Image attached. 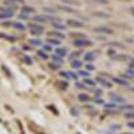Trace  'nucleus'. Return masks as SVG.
Returning a JSON list of instances; mask_svg holds the SVG:
<instances>
[{
	"mask_svg": "<svg viewBox=\"0 0 134 134\" xmlns=\"http://www.w3.org/2000/svg\"><path fill=\"white\" fill-rule=\"evenodd\" d=\"M55 20H58V18L54 15H34L32 16V21H36L38 24L47 23V21H55Z\"/></svg>",
	"mask_w": 134,
	"mask_h": 134,
	"instance_id": "f257e3e1",
	"label": "nucleus"
},
{
	"mask_svg": "<svg viewBox=\"0 0 134 134\" xmlns=\"http://www.w3.org/2000/svg\"><path fill=\"white\" fill-rule=\"evenodd\" d=\"M28 28H30V34L34 36H40L44 32V27L42 24H38V23H30Z\"/></svg>",
	"mask_w": 134,
	"mask_h": 134,
	"instance_id": "f03ea898",
	"label": "nucleus"
},
{
	"mask_svg": "<svg viewBox=\"0 0 134 134\" xmlns=\"http://www.w3.org/2000/svg\"><path fill=\"white\" fill-rule=\"evenodd\" d=\"M72 44L75 47H78V48H85V47H90V46H93V42L90 40V39H76V40H74L72 42Z\"/></svg>",
	"mask_w": 134,
	"mask_h": 134,
	"instance_id": "7ed1b4c3",
	"label": "nucleus"
},
{
	"mask_svg": "<svg viewBox=\"0 0 134 134\" xmlns=\"http://www.w3.org/2000/svg\"><path fill=\"white\" fill-rule=\"evenodd\" d=\"M94 32H97V34H103V35H111V34H114L113 30H111L110 27H106V26L94 27Z\"/></svg>",
	"mask_w": 134,
	"mask_h": 134,
	"instance_id": "20e7f679",
	"label": "nucleus"
},
{
	"mask_svg": "<svg viewBox=\"0 0 134 134\" xmlns=\"http://www.w3.org/2000/svg\"><path fill=\"white\" fill-rule=\"evenodd\" d=\"M67 27H72V28H83L86 24L83 21H79V20H75V19H69L66 23Z\"/></svg>",
	"mask_w": 134,
	"mask_h": 134,
	"instance_id": "39448f33",
	"label": "nucleus"
},
{
	"mask_svg": "<svg viewBox=\"0 0 134 134\" xmlns=\"http://www.w3.org/2000/svg\"><path fill=\"white\" fill-rule=\"evenodd\" d=\"M14 16V11L12 9H2L0 11V20H4V19H11Z\"/></svg>",
	"mask_w": 134,
	"mask_h": 134,
	"instance_id": "423d86ee",
	"label": "nucleus"
},
{
	"mask_svg": "<svg viewBox=\"0 0 134 134\" xmlns=\"http://www.w3.org/2000/svg\"><path fill=\"white\" fill-rule=\"evenodd\" d=\"M47 38H55V39H59V40H63L66 36H64V34H62V32H59V31H51V32H48V36Z\"/></svg>",
	"mask_w": 134,
	"mask_h": 134,
	"instance_id": "0eeeda50",
	"label": "nucleus"
},
{
	"mask_svg": "<svg viewBox=\"0 0 134 134\" xmlns=\"http://www.w3.org/2000/svg\"><path fill=\"white\" fill-rule=\"evenodd\" d=\"M11 27L15 28V30H18V31H20V32L26 31V26L21 23V21H12V23H11Z\"/></svg>",
	"mask_w": 134,
	"mask_h": 134,
	"instance_id": "6e6552de",
	"label": "nucleus"
},
{
	"mask_svg": "<svg viewBox=\"0 0 134 134\" xmlns=\"http://www.w3.org/2000/svg\"><path fill=\"white\" fill-rule=\"evenodd\" d=\"M20 12L24 14V15H27V16H30L31 14L35 12V8H34V7H30V5H23V7H21V9H20Z\"/></svg>",
	"mask_w": 134,
	"mask_h": 134,
	"instance_id": "1a4fd4ad",
	"label": "nucleus"
},
{
	"mask_svg": "<svg viewBox=\"0 0 134 134\" xmlns=\"http://www.w3.org/2000/svg\"><path fill=\"white\" fill-rule=\"evenodd\" d=\"M95 82L100 83V85H102L103 87H107V88H110V87H111V82H110V81H107V79H105L103 76H98Z\"/></svg>",
	"mask_w": 134,
	"mask_h": 134,
	"instance_id": "9d476101",
	"label": "nucleus"
},
{
	"mask_svg": "<svg viewBox=\"0 0 134 134\" xmlns=\"http://www.w3.org/2000/svg\"><path fill=\"white\" fill-rule=\"evenodd\" d=\"M51 26H52L55 30H59V31H64V30L67 28V26H66V24H62V23H59V20L51 21Z\"/></svg>",
	"mask_w": 134,
	"mask_h": 134,
	"instance_id": "9b49d317",
	"label": "nucleus"
},
{
	"mask_svg": "<svg viewBox=\"0 0 134 134\" xmlns=\"http://www.w3.org/2000/svg\"><path fill=\"white\" fill-rule=\"evenodd\" d=\"M67 52H69V50H67V47H58L57 50H55V54L59 55V57H64V55H67Z\"/></svg>",
	"mask_w": 134,
	"mask_h": 134,
	"instance_id": "f8f14e48",
	"label": "nucleus"
},
{
	"mask_svg": "<svg viewBox=\"0 0 134 134\" xmlns=\"http://www.w3.org/2000/svg\"><path fill=\"white\" fill-rule=\"evenodd\" d=\"M46 43H47V44H50V46H59V44L62 43V40L55 39V38H47Z\"/></svg>",
	"mask_w": 134,
	"mask_h": 134,
	"instance_id": "ddd939ff",
	"label": "nucleus"
},
{
	"mask_svg": "<svg viewBox=\"0 0 134 134\" xmlns=\"http://www.w3.org/2000/svg\"><path fill=\"white\" fill-rule=\"evenodd\" d=\"M110 97H111V100H113L114 103H124V102H125V98H122V97H119V95L111 94Z\"/></svg>",
	"mask_w": 134,
	"mask_h": 134,
	"instance_id": "4468645a",
	"label": "nucleus"
},
{
	"mask_svg": "<svg viewBox=\"0 0 134 134\" xmlns=\"http://www.w3.org/2000/svg\"><path fill=\"white\" fill-rule=\"evenodd\" d=\"M70 36L74 38V40H76V39H86V38H87L85 34H81V32H71Z\"/></svg>",
	"mask_w": 134,
	"mask_h": 134,
	"instance_id": "2eb2a0df",
	"label": "nucleus"
},
{
	"mask_svg": "<svg viewBox=\"0 0 134 134\" xmlns=\"http://www.w3.org/2000/svg\"><path fill=\"white\" fill-rule=\"evenodd\" d=\"M58 9H62V11H64V12H69V14H70V12H76L74 8H71V7H69V5H64V4H63V5L59 4V5H58Z\"/></svg>",
	"mask_w": 134,
	"mask_h": 134,
	"instance_id": "dca6fc26",
	"label": "nucleus"
},
{
	"mask_svg": "<svg viewBox=\"0 0 134 134\" xmlns=\"http://www.w3.org/2000/svg\"><path fill=\"white\" fill-rule=\"evenodd\" d=\"M30 46H34V47H42L43 46V43H42V40L40 39H30Z\"/></svg>",
	"mask_w": 134,
	"mask_h": 134,
	"instance_id": "f3484780",
	"label": "nucleus"
},
{
	"mask_svg": "<svg viewBox=\"0 0 134 134\" xmlns=\"http://www.w3.org/2000/svg\"><path fill=\"white\" fill-rule=\"evenodd\" d=\"M51 59H52L55 63H58V64H63V58L59 57V55H57V54L51 55Z\"/></svg>",
	"mask_w": 134,
	"mask_h": 134,
	"instance_id": "a211bd4d",
	"label": "nucleus"
},
{
	"mask_svg": "<svg viewBox=\"0 0 134 134\" xmlns=\"http://www.w3.org/2000/svg\"><path fill=\"white\" fill-rule=\"evenodd\" d=\"M113 81H114L115 83L121 85V86H129V82L125 81V79H122V78H113Z\"/></svg>",
	"mask_w": 134,
	"mask_h": 134,
	"instance_id": "6ab92c4d",
	"label": "nucleus"
},
{
	"mask_svg": "<svg viewBox=\"0 0 134 134\" xmlns=\"http://www.w3.org/2000/svg\"><path fill=\"white\" fill-rule=\"evenodd\" d=\"M83 59H85L86 62H91V60L95 59V54H94V52H87L85 57H83Z\"/></svg>",
	"mask_w": 134,
	"mask_h": 134,
	"instance_id": "aec40b11",
	"label": "nucleus"
},
{
	"mask_svg": "<svg viewBox=\"0 0 134 134\" xmlns=\"http://www.w3.org/2000/svg\"><path fill=\"white\" fill-rule=\"evenodd\" d=\"M0 38H3V39H7V40H9V42H16V38L15 36H12V35H7V34H0Z\"/></svg>",
	"mask_w": 134,
	"mask_h": 134,
	"instance_id": "412c9836",
	"label": "nucleus"
},
{
	"mask_svg": "<svg viewBox=\"0 0 134 134\" xmlns=\"http://www.w3.org/2000/svg\"><path fill=\"white\" fill-rule=\"evenodd\" d=\"M38 57L42 58V59H48L50 55H48L46 51H44V50H39V51H38Z\"/></svg>",
	"mask_w": 134,
	"mask_h": 134,
	"instance_id": "4be33fe9",
	"label": "nucleus"
},
{
	"mask_svg": "<svg viewBox=\"0 0 134 134\" xmlns=\"http://www.w3.org/2000/svg\"><path fill=\"white\" fill-rule=\"evenodd\" d=\"M78 100H79V102H88L90 98H88L87 94H79L78 95Z\"/></svg>",
	"mask_w": 134,
	"mask_h": 134,
	"instance_id": "5701e85b",
	"label": "nucleus"
},
{
	"mask_svg": "<svg viewBox=\"0 0 134 134\" xmlns=\"http://www.w3.org/2000/svg\"><path fill=\"white\" fill-rule=\"evenodd\" d=\"M113 59L114 60H129L130 58L127 57V55H114Z\"/></svg>",
	"mask_w": 134,
	"mask_h": 134,
	"instance_id": "b1692460",
	"label": "nucleus"
},
{
	"mask_svg": "<svg viewBox=\"0 0 134 134\" xmlns=\"http://www.w3.org/2000/svg\"><path fill=\"white\" fill-rule=\"evenodd\" d=\"M64 4H72V5H76L79 7L81 5V2H78V0H62Z\"/></svg>",
	"mask_w": 134,
	"mask_h": 134,
	"instance_id": "393cba45",
	"label": "nucleus"
},
{
	"mask_svg": "<svg viewBox=\"0 0 134 134\" xmlns=\"http://www.w3.org/2000/svg\"><path fill=\"white\" fill-rule=\"evenodd\" d=\"M81 66H82V62L81 60H78V59L71 60V67H72V69H81Z\"/></svg>",
	"mask_w": 134,
	"mask_h": 134,
	"instance_id": "a878e982",
	"label": "nucleus"
},
{
	"mask_svg": "<svg viewBox=\"0 0 134 134\" xmlns=\"http://www.w3.org/2000/svg\"><path fill=\"white\" fill-rule=\"evenodd\" d=\"M83 83H85L86 86L88 85V86H94V87H95V85H97V82L93 81V79H90V78H85V79H83Z\"/></svg>",
	"mask_w": 134,
	"mask_h": 134,
	"instance_id": "bb28decb",
	"label": "nucleus"
},
{
	"mask_svg": "<svg viewBox=\"0 0 134 134\" xmlns=\"http://www.w3.org/2000/svg\"><path fill=\"white\" fill-rule=\"evenodd\" d=\"M21 60H23L26 64H32V59L28 57V55H26V54H24V55H21Z\"/></svg>",
	"mask_w": 134,
	"mask_h": 134,
	"instance_id": "cd10ccee",
	"label": "nucleus"
},
{
	"mask_svg": "<svg viewBox=\"0 0 134 134\" xmlns=\"http://www.w3.org/2000/svg\"><path fill=\"white\" fill-rule=\"evenodd\" d=\"M48 67H50L51 70H60L62 64H58V63H55V62H51V63L48 64Z\"/></svg>",
	"mask_w": 134,
	"mask_h": 134,
	"instance_id": "c85d7f7f",
	"label": "nucleus"
},
{
	"mask_svg": "<svg viewBox=\"0 0 134 134\" xmlns=\"http://www.w3.org/2000/svg\"><path fill=\"white\" fill-rule=\"evenodd\" d=\"M81 55V51H75V52H72L71 55H70V60H75L78 57Z\"/></svg>",
	"mask_w": 134,
	"mask_h": 134,
	"instance_id": "c756f323",
	"label": "nucleus"
},
{
	"mask_svg": "<svg viewBox=\"0 0 134 134\" xmlns=\"http://www.w3.org/2000/svg\"><path fill=\"white\" fill-rule=\"evenodd\" d=\"M117 105L115 103H105V109L106 110H111V109H115Z\"/></svg>",
	"mask_w": 134,
	"mask_h": 134,
	"instance_id": "7c9ffc66",
	"label": "nucleus"
},
{
	"mask_svg": "<svg viewBox=\"0 0 134 134\" xmlns=\"http://www.w3.org/2000/svg\"><path fill=\"white\" fill-rule=\"evenodd\" d=\"M43 9H44V12H47V14H51V15L55 14V11H54L52 8H50V7H44Z\"/></svg>",
	"mask_w": 134,
	"mask_h": 134,
	"instance_id": "2f4dec72",
	"label": "nucleus"
},
{
	"mask_svg": "<svg viewBox=\"0 0 134 134\" xmlns=\"http://www.w3.org/2000/svg\"><path fill=\"white\" fill-rule=\"evenodd\" d=\"M59 75H60L62 78H64V79H69V78H70L69 72H66V71H60V72H59Z\"/></svg>",
	"mask_w": 134,
	"mask_h": 134,
	"instance_id": "473e14b6",
	"label": "nucleus"
},
{
	"mask_svg": "<svg viewBox=\"0 0 134 134\" xmlns=\"http://www.w3.org/2000/svg\"><path fill=\"white\" fill-rule=\"evenodd\" d=\"M79 75L83 76V79H85V78H88V75H90V74H88V71H83V70H81V71H79Z\"/></svg>",
	"mask_w": 134,
	"mask_h": 134,
	"instance_id": "72a5a7b5",
	"label": "nucleus"
},
{
	"mask_svg": "<svg viewBox=\"0 0 134 134\" xmlns=\"http://www.w3.org/2000/svg\"><path fill=\"white\" fill-rule=\"evenodd\" d=\"M43 48H44V51H46V52L52 51V46H50V44H43Z\"/></svg>",
	"mask_w": 134,
	"mask_h": 134,
	"instance_id": "f704fd0d",
	"label": "nucleus"
},
{
	"mask_svg": "<svg viewBox=\"0 0 134 134\" xmlns=\"http://www.w3.org/2000/svg\"><path fill=\"white\" fill-rule=\"evenodd\" d=\"M125 118H134V111H127V113H125Z\"/></svg>",
	"mask_w": 134,
	"mask_h": 134,
	"instance_id": "c9c22d12",
	"label": "nucleus"
},
{
	"mask_svg": "<svg viewBox=\"0 0 134 134\" xmlns=\"http://www.w3.org/2000/svg\"><path fill=\"white\" fill-rule=\"evenodd\" d=\"M93 2H95V3H98V4H107L109 0H93Z\"/></svg>",
	"mask_w": 134,
	"mask_h": 134,
	"instance_id": "e433bc0d",
	"label": "nucleus"
},
{
	"mask_svg": "<svg viewBox=\"0 0 134 134\" xmlns=\"http://www.w3.org/2000/svg\"><path fill=\"white\" fill-rule=\"evenodd\" d=\"M69 75H70L71 79H74V81H76V79H78V75H76V74H74L72 71H70V72H69Z\"/></svg>",
	"mask_w": 134,
	"mask_h": 134,
	"instance_id": "4c0bfd02",
	"label": "nucleus"
},
{
	"mask_svg": "<svg viewBox=\"0 0 134 134\" xmlns=\"http://www.w3.org/2000/svg\"><path fill=\"white\" fill-rule=\"evenodd\" d=\"M86 69L91 71V70H95V67H94V64H91V63H87V64H86Z\"/></svg>",
	"mask_w": 134,
	"mask_h": 134,
	"instance_id": "58836bf2",
	"label": "nucleus"
},
{
	"mask_svg": "<svg viewBox=\"0 0 134 134\" xmlns=\"http://www.w3.org/2000/svg\"><path fill=\"white\" fill-rule=\"evenodd\" d=\"M107 55H109V57H111V58H113L114 55H117V52H115L114 50H109V51H107Z\"/></svg>",
	"mask_w": 134,
	"mask_h": 134,
	"instance_id": "ea45409f",
	"label": "nucleus"
},
{
	"mask_svg": "<svg viewBox=\"0 0 134 134\" xmlns=\"http://www.w3.org/2000/svg\"><path fill=\"white\" fill-rule=\"evenodd\" d=\"M59 86H60V88H62V90H66V88H67V82H62Z\"/></svg>",
	"mask_w": 134,
	"mask_h": 134,
	"instance_id": "a19ab883",
	"label": "nucleus"
},
{
	"mask_svg": "<svg viewBox=\"0 0 134 134\" xmlns=\"http://www.w3.org/2000/svg\"><path fill=\"white\" fill-rule=\"evenodd\" d=\"M76 87L78 88H86V85L85 83H76Z\"/></svg>",
	"mask_w": 134,
	"mask_h": 134,
	"instance_id": "79ce46f5",
	"label": "nucleus"
},
{
	"mask_svg": "<svg viewBox=\"0 0 134 134\" xmlns=\"http://www.w3.org/2000/svg\"><path fill=\"white\" fill-rule=\"evenodd\" d=\"M127 126H129L130 129H134V122H129V124H127Z\"/></svg>",
	"mask_w": 134,
	"mask_h": 134,
	"instance_id": "37998d69",
	"label": "nucleus"
},
{
	"mask_svg": "<svg viewBox=\"0 0 134 134\" xmlns=\"http://www.w3.org/2000/svg\"><path fill=\"white\" fill-rule=\"evenodd\" d=\"M11 2H14V3H23L24 0H11Z\"/></svg>",
	"mask_w": 134,
	"mask_h": 134,
	"instance_id": "c03bdc74",
	"label": "nucleus"
},
{
	"mask_svg": "<svg viewBox=\"0 0 134 134\" xmlns=\"http://www.w3.org/2000/svg\"><path fill=\"white\" fill-rule=\"evenodd\" d=\"M95 102H97V103H102L103 100H102V99H99V98H97V99H95Z\"/></svg>",
	"mask_w": 134,
	"mask_h": 134,
	"instance_id": "a18cd8bd",
	"label": "nucleus"
},
{
	"mask_svg": "<svg viewBox=\"0 0 134 134\" xmlns=\"http://www.w3.org/2000/svg\"><path fill=\"white\" fill-rule=\"evenodd\" d=\"M129 11H130V14H131V15H133V16H134V7H131V8H130V9H129Z\"/></svg>",
	"mask_w": 134,
	"mask_h": 134,
	"instance_id": "49530a36",
	"label": "nucleus"
},
{
	"mask_svg": "<svg viewBox=\"0 0 134 134\" xmlns=\"http://www.w3.org/2000/svg\"><path fill=\"white\" fill-rule=\"evenodd\" d=\"M71 114H74V115H76V114H78V111H76V110H71Z\"/></svg>",
	"mask_w": 134,
	"mask_h": 134,
	"instance_id": "de8ad7c7",
	"label": "nucleus"
},
{
	"mask_svg": "<svg viewBox=\"0 0 134 134\" xmlns=\"http://www.w3.org/2000/svg\"><path fill=\"white\" fill-rule=\"evenodd\" d=\"M130 67H131V69H134V59L131 60V63H130Z\"/></svg>",
	"mask_w": 134,
	"mask_h": 134,
	"instance_id": "09e8293b",
	"label": "nucleus"
},
{
	"mask_svg": "<svg viewBox=\"0 0 134 134\" xmlns=\"http://www.w3.org/2000/svg\"><path fill=\"white\" fill-rule=\"evenodd\" d=\"M118 2H129V0H118Z\"/></svg>",
	"mask_w": 134,
	"mask_h": 134,
	"instance_id": "8fccbe9b",
	"label": "nucleus"
},
{
	"mask_svg": "<svg viewBox=\"0 0 134 134\" xmlns=\"http://www.w3.org/2000/svg\"><path fill=\"white\" fill-rule=\"evenodd\" d=\"M124 134H134V133H124Z\"/></svg>",
	"mask_w": 134,
	"mask_h": 134,
	"instance_id": "3c124183",
	"label": "nucleus"
}]
</instances>
